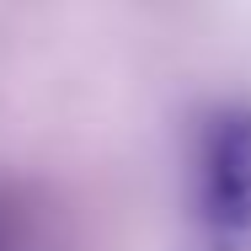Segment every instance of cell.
I'll list each match as a JSON object with an SVG mask.
<instances>
[{
    "mask_svg": "<svg viewBox=\"0 0 251 251\" xmlns=\"http://www.w3.org/2000/svg\"><path fill=\"white\" fill-rule=\"evenodd\" d=\"M193 251H251V107L208 112L198 134Z\"/></svg>",
    "mask_w": 251,
    "mask_h": 251,
    "instance_id": "obj_1",
    "label": "cell"
},
{
    "mask_svg": "<svg viewBox=\"0 0 251 251\" xmlns=\"http://www.w3.org/2000/svg\"><path fill=\"white\" fill-rule=\"evenodd\" d=\"M0 251H5V235H0Z\"/></svg>",
    "mask_w": 251,
    "mask_h": 251,
    "instance_id": "obj_2",
    "label": "cell"
}]
</instances>
